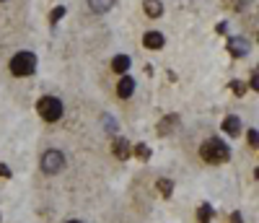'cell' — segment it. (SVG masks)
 <instances>
[{
    "instance_id": "cell-10",
    "label": "cell",
    "mask_w": 259,
    "mask_h": 223,
    "mask_svg": "<svg viewBox=\"0 0 259 223\" xmlns=\"http://www.w3.org/2000/svg\"><path fill=\"white\" fill-rule=\"evenodd\" d=\"M117 0H88V8L94 13H106V11H112Z\"/></svg>"
},
{
    "instance_id": "cell-20",
    "label": "cell",
    "mask_w": 259,
    "mask_h": 223,
    "mask_svg": "<svg viewBox=\"0 0 259 223\" xmlns=\"http://www.w3.org/2000/svg\"><path fill=\"white\" fill-rule=\"evenodd\" d=\"M0 176H5V179H8V176H11V169H8L5 164H0Z\"/></svg>"
},
{
    "instance_id": "cell-17",
    "label": "cell",
    "mask_w": 259,
    "mask_h": 223,
    "mask_svg": "<svg viewBox=\"0 0 259 223\" xmlns=\"http://www.w3.org/2000/svg\"><path fill=\"white\" fill-rule=\"evenodd\" d=\"M231 88H233L236 96H244L246 91H249V86H246V83H241V81H231Z\"/></svg>"
},
{
    "instance_id": "cell-6",
    "label": "cell",
    "mask_w": 259,
    "mask_h": 223,
    "mask_svg": "<svg viewBox=\"0 0 259 223\" xmlns=\"http://www.w3.org/2000/svg\"><path fill=\"white\" fill-rule=\"evenodd\" d=\"M143 44H145L148 50H161L163 44H166V36H163L161 31H155V29H153V31H145Z\"/></svg>"
},
{
    "instance_id": "cell-4",
    "label": "cell",
    "mask_w": 259,
    "mask_h": 223,
    "mask_svg": "<svg viewBox=\"0 0 259 223\" xmlns=\"http://www.w3.org/2000/svg\"><path fill=\"white\" fill-rule=\"evenodd\" d=\"M39 166H42V171L50 174V176H52V174H60V171L65 169V153L57 151V148H50V151L42 153Z\"/></svg>"
},
{
    "instance_id": "cell-5",
    "label": "cell",
    "mask_w": 259,
    "mask_h": 223,
    "mask_svg": "<svg viewBox=\"0 0 259 223\" xmlns=\"http://www.w3.org/2000/svg\"><path fill=\"white\" fill-rule=\"evenodd\" d=\"M249 50H252V44H249V39H244V36H231L228 39V52L233 55V57H246Z\"/></svg>"
},
{
    "instance_id": "cell-8",
    "label": "cell",
    "mask_w": 259,
    "mask_h": 223,
    "mask_svg": "<svg viewBox=\"0 0 259 223\" xmlns=\"http://www.w3.org/2000/svg\"><path fill=\"white\" fill-rule=\"evenodd\" d=\"M112 151H114V156L117 159H130L132 156V148H130V143L125 140V138H114V143H112Z\"/></svg>"
},
{
    "instance_id": "cell-15",
    "label": "cell",
    "mask_w": 259,
    "mask_h": 223,
    "mask_svg": "<svg viewBox=\"0 0 259 223\" xmlns=\"http://www.w3.org/2000/svg\"><path fill=\"white\" fill-rule=\"evenodd\" d=\"M155 187H158V192L163 195V197H169V195L174 192V182H171V179H158V184H155Z\"/></svg>"
},
{
    "instance_id": "cell-19",
    "label": "cell",
    "mask_w": 259,
    "mask_h": 223,
    "mask_svg": "<svg viewBox=\"0 0 259 223\" xmlns=\"http://www.w3.org/2000/svg\"><path fill=\"white\" fill-rule=\"evenodd\" d=\"M257 143H259V138H257V130H249V145H252V148H257Z\"/></svg>"
},
{
    "instance_id": "cell-7",
    "label": "cell",
    "mask_w": 259,
    "mask_h": 223,
    "mask_svg": "<svg viewBox=\"0 0 259 223\" xmlns=\"http://www.w3.org/2000/svg\"><path fill=\"white\" fill-rule=\"evenodd\" d=\"M132 94H135V81L130 76H122V81L117 83V96L119 99H130Z\"/></svg>"
},
{
    "instance_id": "cell-1",
    "label": "cell",
    "mask_w": 259,
    "mask_h": 223,
    "mask_svg": "<svg viewBox=\"0 0 259 223\" xmlns=\"http://www.w3.org/2000/svg\"><path fill=\"white\" fill-rule=\"evenodd\" d=\"M200 156H202V161H207V164H226L231 159V151L223 140L210 138V140H205L200 145Z\"/></svg>"
},
{
    "instance_id": "cell-23",
    "label": "cell",
    "mask_w": 259,
    "mask_h": 223,
    "mask_svg": "<svg viewBox=\"0 0 259 223\" xmlns=\"http://www.w3.org/2000/svg\"><path fill=\"white\" fill-rule=\"evenodd\" d=\"M68 223H80V221H68Z\"/></svg>"
},
{
    "instance_id": "cell-11",
    "label": "cell",
    "mask_w": 259,
    "mask_h": 223,
    "mask_svg": "<svg viewBox=\"0 0 259 223\" xmlns=\"http://www.w3.org/2000/svg\"><path fill=\"white\" fill-rule=\"evenodd\" d=\"M130 62H132V60H130L127 55H117V57L112 60V70L119 73V76H125V73L130 70Z\"/></svg>"
},
{
    "instance_id": "cell-14",
    "label": "cell",
    "mask_w": 259,
    "mask_h": 223,
    "mask_svg": "<svg viewBox=\"0 0 259 223\" xmlns=\"http://www.w3.org/2000/svg\"><path fill=\"white\" fill-rule=\"evenodd\" d=\"M210 218H212V208H210V205H200V210H197V223H210Z\"/></svg>"
},
{
    "instance_id": "cell-21",
    "label": "cell",
    "mask_w": 259,
    "mask_h": 223,
    "mask_svg": "<svg viewBox=\"0 0 259 223\" xmlns=\"http://www.w3.org/2000/svg\"><path fill=\"white\" fill-rule=\"evenodd\" d=\"M231 223H241V213H233V216H231Z\"/></svg>"
},
{
    "instance_id": "cell-18",
    "label": "cell",
    "mask_w": 259,
    "mask_h": 223,
    "mask_svg": "<svg viewBox=\"0 0 259 223\" xmlns=\"http://www.w3.org/2000/svg\"><path fill=\"white\" fill-rule=\"evenodd\" d=\"M62 16H65V8H62V5H57V8H54V11L50 13V24H57Z\"/></svg>"
},
{
    "instance_id": "cell-9",
    "label": "cell",
    "mask_w": 259,
    "mask_h": 223,
    "mask_svg": "<svg viewBox=\"0 0 259 223\" xmlns=\"http://www.w3.org/2000/svg\"><path fill=\"white\" fill-rule=\"evenodd\" d=\"M223 130L228 135H238V133H241V119H238L236 114H228L223 119Z\"/></svg>"
},
{
    "instance_id": "cell-13",
    "label": "cell",
    "mask_w": 259,
    "mask_h": 223,
    "mask_svg": "<svg viewBox=\"0 0 259 223\" xmlns=\"http://www.w3.org/2000/svg\"><path fill=\"white\" fill-rule=\"evenodd\" d=\"M143 8H145V13L151 16V18H158L163 13V3H161V0H145Z\"/></svg>"
},
{
    "instance_id": "cell-22",
    "label": "cell",
    "mask_w": 259,
    "mask_h": 223,
    "mask_svg": "<svg viewBox=\"0 0 259 223\" xmlns=\"http://www.w3.org/2000/svg\"><path fill=\"white\" fill-rule=\"evenodd\" d=\"M252 91H257V70H252Z\"/></svg>"
},
{
    "instance_id": "cell-3",
    "label": "cell",
    "mask_w": 259,
    "mask_h": 223,
    "mask_svg": "<svg viewBox=\"0 0 259 223\" xmlns=\"http://www.w3.org/2000/svg\"><path fill=\"white\" fill-rule=\"evenodd\" d=\"M36 70V55L34 52H18L11 60V73L16 78H26Z\"/></svg>"
},
{
    "instance_id": "cell-12",
    "label": "cell",
    "mask_w": 259,
    "mask_h": 223,
    "mask_svg": "<svg viewBox=\"0 0 259 223\" xmlns=\"http://www.w3.org/2000/svg\"><path fill=\"white\" fill-rule=\"evenodd\" d=\"M177 125H179V117L177 114H169L166 119H161V122H158V135H169Z\"/></svg>"
},
{
    "instance_id": "cell-16",
    "label": "cell",
    "mask_w": 259,
    "mask_h": 223,
    "mask_svg": "<svg viewBox=\"0 0 259 223\" xmlns=\"http://www.w3.org/2000/svg\"><path fill=\"white\" fill-rule=\"evenodd\" d=\"M135 156H137V159H143V161H148V159H151V148H148L145 143H137L135 145Z\"/></svg>"
},
{
    "instance_id": "cell-2",
    "label": "cell",
    "mask_w": 259,
    "mask_h": 223,
    "mask_svg": "<svg viewBox=\"0 0 259 223\" xmlns=\"http://www.w3.org/2000/svg\"><path fill=\"white\" fill-rule=\"evenodd\" d=\"M36 112H39V117L44 119V122H57V119H62V101L57 96H42L39 101H36Z\"/></svg>"
}]
</instances>
